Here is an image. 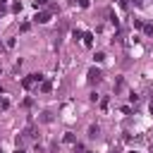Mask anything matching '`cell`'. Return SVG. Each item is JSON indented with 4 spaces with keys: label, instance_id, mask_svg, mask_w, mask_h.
<instances>
[{
    "label": "cell",
    "instance_id": "cell-1",
    "mask_svg": "<svg viewBox=\"0 0 153 153\" xmlns=\"http://www.w3.org/2000/svg\"><path fill=\"white\" fill-rule=\"evenodd\" d=\"M36 81H41V74H31V76H26V79H24V81H22V84H24V86H26V88H29V86H33V84H36Z\"/></svg>",
    "mask_w": 153,
    "mask_h": 153
},
{
    "label": "cell",
    "instance_id": "cell-2",
    "mask_svg": "<svg viewBox=\"0 0 153 153\" xmlns=\"http://www.w3.org/2000/svg\"><path fill=\"white\" fill-rule=\"evenodd\" d=\"M88 81H100V69H91L88 72Z\"/></svg>",
    "mask_w": 153,
    "mask_h": 153
},
{
    "label": "cell",
    "instance_id": "cell-3",
    "mask_svg": "<svg viewBox=\"0 0 153 153\" xmlns=\"http://www.w3.org/2000/svg\"><path fill=\"white\" fill-rule=\"evenodd\" d=\"M36 22H41V24H45V22H48V14H45V12H41V14H36Z\"/></svg>",
    "mask_w": 153,
    "mask_h": 153
},
{
    "label": "cell",
    "instance_id": "cell-4",
    "mask_svg": "<svg viewBox=\"0 0 153 153\" xmlns=\"http://www.w3.org/2000/svg\"><path fill=\"white\" fill-rule=\"evenodd\" d=\"M91 38H93L91 33H84V43H86V45H91Z\"/></svg>",
    "mask_w": 153,
    "mask_h": 153
},
{
    "label": "cell",
    "instance_id": "cell-5",
    "mask_svg": "<svg viewBox=\"0 0 153 153\" xmlns=\"http://www.w3.org/2000/svg\"><path fill=\"white\" fill-rule=\"evenodd\" d=\"M88 136H98V127H91L88 129Z\"/></svg>",
    "mask_w": 153,
    "mask_h": 153
},
{
    "label": "cell",
    "instance_id": "cell-6",
    "mask_svg": "<svg viewBox=\"0 0 153 153\" xmlns=\"http://www.w3.org/2000/svg\"><path fill=\"white\" fill-rule=\"evenodd\" d=\"M33 5H36V7H43V5H45V0H33Z\"/></svg>",
    "mask_w": 153,
    "mask_h": 153
},
{
    "label": "cell",
    "instance_id": "cell-7",
    "mask_svg": "<svg viewBox=\"0 0 153 153\" xmlns=\"http://www.w3.org/2000/svg\"><path fill=\"white\" fill-rule=\"evenodd\" d=\"M0 153H2V148H0Z\"/></svg>",
    "mask_w": 153,
    "mask_h": 153
}]
</instances>
